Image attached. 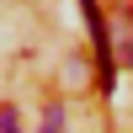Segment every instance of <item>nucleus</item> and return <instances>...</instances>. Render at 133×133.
Instances as JSON below:
<instances>
[{"label": "nucleus", "instance_id": "f257e3e1", "mask_svg": "<svg viewBox=\"0 0 133 133\" xmlns=\"http://www.w3.org/2000/svg\"><path fill=\"white\" fill-rule=\"evenodd\" d=\"M85 5V21H91V37H96V53H101V91L117 85V59H112V43H107V21L96 11V0H80Z\"/></svg>", "mask_w": 133, "mask_h": 133}, {"label": "nucleus", "instance_id": "f03ea898", "mask_svg": "<svg viewBox=\"0 0 133 133\" xmlns=\"http://www.w3.org/2000/svg\"><path fill=\"white\" fill-rule=\"evenodd\" d=\"M0 128H16V112L11 107H0Z\"/></svg>", "mask_w": 133, "mask_h": 133}]
</instances>
